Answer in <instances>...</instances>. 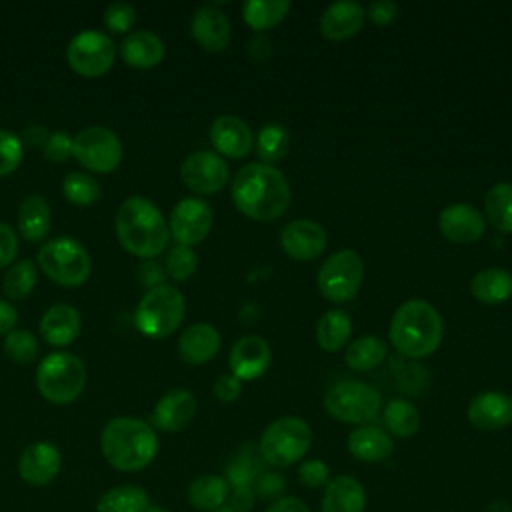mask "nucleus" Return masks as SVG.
<instances>
[{
	"mask_svg": "<svg viewBox=\"0 0 512 512\" xmlns=\"http://www.w3.org/2000/svg\"><path fill=\"white\" fill-rule=\"evenodd\" d=\"M140 278L144 284H148L150 288L154 286H160V280H162V270L158 264L154 262H146L142 268H140Z\"/></svg>",
	"mask_w": 512,
	"mask_h": 512,
	"instance_id": "nucleus-57",
	"label": "nucleus"
},
{
	"mask_svg": "<svg viewBox=\"0 0 512 512\" xmlns=\"http://www.w3.org/2000/svg\"><path fill=\"white\" fill-rule=\"evenodd\" d=\"M36 286V266L32 260H20L8 268L2 278V290L10 300L26 298Z\"/></svg>",
	"mask_w": 512,
	"mask_h": 512,
	"instance_id": "nucleus-40",
	"label": "nucleus"
},
{
	"mask_svg": "<svg viewBox=\"0 0 512 512\" xmlns=\"http://www.w3.org/2000/svg\"><path fill=\"white\" fill-rule=\"evenodd\" d=\"M212 220L214 216L208 202L200 198H184L172 208L168 220L170 236H174L180 246L192 248L210 234Z\"/></svg>",
	"mask_w": 512,
	"mask_h": 512,
	"instance_id": "nucleus-13",
	"label": "nucleus"
},
{
	"mask_svg": "<svg viewBox=\"0 0 512 512\" xmlns=\"http://www.w3.org/2000/svg\"><path fill=\"white\" fill-rule=\"evenodd\" d=\"M384 422H386V428L394 436L408 438V436H414L420 430L422 418H420V412L416 410L414 404H410L404 398H396V400H390L386 404Z\"/></svg>",
	"mask_w": 512,
	"mask_h": 512,
	"instance_id": "nucleus-39",
	"label": "nucleus"
},
{
	"mask_svg": "<svg viewBox=\"0 0 512 512\" xmlns=\"http://www.w3.org/2000/svg\"><path fill=\"white\" fill-rule=\"evenodd\" d=\"M120 138L106 126H86L72 136V158L90 172L108 174L122 162Z\"/></svg>",
	"mask_w": 512,
	"mask_h": 512,
	"instance_id": "nucleus-11",
	"label": "nucleus"
},
{
	"mask_svg": "<svg viewBox=\"0 0 512 512\" xmlns=\"http://www.w3.org/2000/svg\"><path fill=\"white\" fill-rule=\"evenodd\" d=\"M22 154H24V146L20 138L0 128V176H8L20 166Z\"/></svg>",
	"mask_w": 512,
	"mask_h": 512,
	"instance_id": "nucleus-44",
	"label": "nucleus"
},
{
	"mask_svg": "<svg viewBox=\"0 0 512 512\" xmlns=\"http://www.w3.org/2000/svg\"><path fill=\"white\" fill-rule=\"evenodd\" d=\"M220 350V332L206 322L188 326L178 340V354L186 364H204Z\"/></svg>",
	"mask_w": 512,
	"mask_h": 512,
	"instance_id": "nucleus-24",
	"label": "nucleus"
},
{
	"mask_svg": "<svg viewBox=\"0 0 512 512\" xmlns=\"http://www.w3.org/2000/svg\"><path fill=\"white\" fill-rule=\"evenodd\" d=\"M114 228L122 248L144 260L158 256L170 240V228L162 212L142 196H130L118 206Z\"/></svg>",
	"mask_w": 512,
	"mask_h": 512,
	"instance_id": "nucleus-2",
	"label": "nucleus"
},
{
	"mask_svg": "<svg viewBox=\"0 0 512 512\" xmlns=\"http://www.w3.org/2000/svg\"><path fill=\"white\" fill-rule=\"evenodd\" d=\"M256 502L254 490L252 488H230V496H228V506H232L238 512H250L252 506Z\"/></svg>",
	"mask_w": 512,
	"mask_h": 512,
	"instance_id": "nucleus-52",
	"label": "nucleus"
},
{
	"mask_svg": "<svg viewBox=\"0 0 512 512\" xmlns=\"http://www.w3.org/2000/svg\"><path fill=\"white\" fill-rule=\"evenodd\" d=\"M146 512H170V510H166V508H158V506H150Z\"/></svg>",
	"mask_w": 512,
	"mask_h": 512,
	"instance_id": "nucleus-59",
	"label": "nucleus"
},
{
	"mask_svg": "<svg viewBox=\"0 0 512 512\" xmlns=\"http://www.w3.org/2000/svg\"><path fill=\"white\" fill-rule=\"evenodd\" d=\"M186 314V302L178 288L160 284L150 288L134 310V324L148 338L170 336Z\"/></svg>",
	"mask_w": 512,
	"mask_h": 512,
	"instance_id": "nucleus-5",
	"label": "nucleus"
},
{
	"mask_svg": "<svg viewBox=\"0 0 512 512\" xmlns=\"http://www.w3.org/2000/svg\"><path fill=\"white\" fill-rule=\"evenodd\" d=\"M18 230L24 240L40 242L50 232L52 212L48 202L40 194H30L18 208Z\"/></svg>",
	"mask_w": 512,
	"mask_h": 512,
	"instance_id": "nucleus-30",
	"label": "nucleus"
},
{
	"mask_svg": "<svg viewBox=\"0 0 512 512\" xmlns=\"http://www.w3.org/2000/svg\"><path fill=\"white\" fill-rule=\"evenodd\" d=\"M366 18L374 24H380V26H386V24H392L396 18H398V6L390 0H378V2H372L366 10Z\"/></svg>",
	"mask_w": 512,
	"mask_h": 512,
	"instance_id": "nucleus-50",
	"label": "nucleus"
},
{
	"mask_svg": "<svg viewBox=\"0 0 512 512\" xmlns=\"http://www.w3.org/2000/svg\"><path fill=\"white\" fill-rule=\"evenodd\" d=\"M280 244L284 252L294 260H314L326 250L328 236L318 222L302 218L284 226Z\"/></svg>",
	"mask_w": 512,
	"mask_h": 512,
	"instance_id": "nucleus-18",
	"label": "nucleus"
},
{
	"mask_svg": "<svg viewBox=\"0 0 512 512\" xmlns=\"http://www.w3.org/2000/svg\"><path fill=\"white\" fill-rule=\"evenodd\" d=\"M352 334L350 316L344 310H328L316 324V340L322 350L338 352L344 348Z\"/></svg>",
	"mask_w": 512,
	"mask_h": 512,
	"instance_id": "nucleus-32",
	"label": "nucleus"
},
{
	"mask_svg": "<svg viewBox=\"0 0 512 512\" xmlns=\"http://www.w3.org/2000/svg\"><path fill=\"white\" fill-rule=\"evenodd\" d=\"M272 360L270 346L260 336H242L230 348L228 364L232 374L238 380H256L260 378Z\"/></svg>",
	"mask_w": 512,
	"mask_h": 512,
	"instance_id": "nucleus-19",
	"label": "nucleus"
},
{
	"mask_svg": "<svg viewBox=\"0 0 512 512\" xmlns=\"http://www.w3.org/2000/svg\"><path fill=\"white\" fill-rule=\"evenodd\" d=\"M42 154L52 162H64L72 156V136L66 132H52L42 148Z\"/></svg>",
	"mask_w": 512,
	"mask_h": 512,
	"instance_id": "nucleus-48",
	"label": "nucleus"
},
{
	"mask_svg": "<svg viewBox=\"0 0 512 512\" xmlns=\"http://www.w3.org/2000/svg\"><path fill=\"white\" fill-rule=\"evenodd\" d=\"M366 492L364 486L348 474H340L324 486L322 512H364Z\"/></svg>",
	"mask_w": 512,
	"mask_h": 512,
	"instance_id": "nucleus-25",
	"label": "nucleus"
},
{
	"mask_svg": "<svg viewBox=\"0 0 512 512\" xmlns=\"http://www.w3.org/2000/svg\"><path fill=\"white\" fill-rule=\"evenodd\" d=\"M196 264H198V260H196L194 250L188 248V246H180V244L174 246V248L168 252L166 262H164L168 276H170L172 280H176V282L188 280V278L194 274Z\"/></svg>",
	"mask_w": 512,
	"mask_h": 512,
	"instance_id": "nucleus-43",
	"label": "nucleus"
},
{
	"mask_svg": "<svg viewBox=\"0 0 512 512\" xmlns=\"http://www.w3.org/2000/svg\"><path fill=\"white\" fill-rule=\"evenodd\" d=\"M232 202L248 218L270 222L290 206V186L284 174L270 164L250 162L232 180Z\"/></svg>",
	"mask_w": 512,
	"mask_h": 512,
	"instance_id": "nucleus-1",
	"label": "nucleus"
},
{
	"mask_svg": "<svg viewBox=\"0 0 512 512\" xmlns=\"http://www.w3.org/2000/svg\"><path fill=\"white\" fill-rule=\"evenodd\" d=\"M270 52H272V42H270V38H268L266 34H262V32H258V34L250 40V44H248V54H250V58L256 60V62L266 60V58L270 56Z\"/></svg>",
	"mask_w": 512,
	"mask_h": 512,
	"instance_id": "nucleus-53",
	"label": "nucleus"
},
{
	"mask_svg": "<svg viewBox=\"0 0 512 512\" xmlns=\"http://www.w3.org/2000/svg\"><path fill=\"white\" fill-rule=\"evenodd\" d=\"M16 320H18L16 308L10 302L0 300V336L12 332L16 326Z\"/></svg>",
	"mask_w": 512,
	"mask_h": 512,
	"instance_id": "nucleus-56",
	"label": "nucleus"
},
{
	"mask_svg": "<svg viewBox=\"0 0 512 512\" xmlns=\"http://www.w3.org/2000/svg\"><path fill=\"white\" fill-rule=\"evenodd\" d=\"M48 136H50V132H48L44 126H40V124H30V126L24 128V132H22V136H20V142L42 150L44 144H46V140H48Z\"/></svg>",
	"mask_w": 512,
	"mask_h": 512,
	"instance_id": "nucleus-54",
	"label": "nucleus"
},
{
	"mask_svg": "<svg viewBox=\"0 0 512 512\" xmlns=\"http://www.w3.org/2000/svg\"><path fill=\"white\" fill-rule=\"evenodd\" d=\"M466 416L478 430H502L512 424V396L498 390L480 392L470 400Z\"/></svg>",
	"mask_w": 512,
	"mask_h": 512,
	"instance_id": "nucleus-17",
	"label": "nucleus"
},
{
	"mask_svg": "<svg viewBox=\"0 0 512 512\" xmlns=\"http://www.w3.org/2000/svg\"><path fill=\"white\" fill-rule=\"evenodd\" d=\"M36 386L48 402L72 404L86 386L84 362L70 352H52L36 370Z\"/></svg>",
	"mask_w": 512,
	"mask_h": 512,
	"instance_id": "nucleus-7",
	"label": "nucleus"
},
{
	"mask_svg": "<svg viewBox=\"0 0 512 512\" xmlns=\"http://www.w3.org/2000/svg\"><path fill=\"white\" fill-rule=\"evenodd\" d=\"M116 56V46L112 38L98 30H82L78 32L66 48V60L70 68L84 76V78H96L106 74Z\"/></svg>",
	"mask_w": 512,
	"mask_h": 512,
	"instance_id": "nucleus-12",
	"label": "nucleus"
},
{
	"mask_svg": "<svg viewBox=\"0 0 512 512\" xmlns=\"http://www.w3.org/2000/svg\"><path fill=\"white\" fill-rule=\"evenodd\" d=\"M196 396L190 390L176 388L166 392L154 406L152 424L162 432H178L196 416Z\"/></svg>",
	"mask_w": 512,
	"mask_h": 512,
	"instance_id": "nucleus-20",
	"label": "nucleus"
},
{
	"mask_svg": "<svg viewBox=\"0 0 512 512\" xmlns=\"http://www.w3.org/2000/svg\"><path fill=\"white\" fill-rule=\"evenodd\" d=\"M484 212L488 222L500 232H512V184H494L484 196Z\"/></svg>",
	"mask_w": 512,
	"mask_h": 512,
	"instance_id": "nucleus-37",
	"label": "nucleus"
},
{
	"mask_svg": "<svg viewBox=\"0 0 512 512\" xmlns=\"http://www.w3.org/2000/svg\"><path fill=\"white\" fill-rule=\"evenodd\" d=\"M122 60L138 70H150L164 58V42L150 30L130 32L120 44Z\"/></svg>",
	"mask_w": 512,
	"mask_h": 512,
	"instance_id": "nucleus-27",
	"label": "nucleus"
},
{
	"mask_svg": "<svg viewBox=\"0 0 512 512\" xmlns=\"http://www.w3.org/2000/svg\"><path fill=\"white\" fill-rule=\"evenodd\" d=\"M62 468L60 448L52 442H32L18 458V474L30 486L50 484Z\"/></svg>",
	"mask_w": 512,
	"mask_h": 512,
	"instance_id": "nucleus-15",
	"label": "nucleus"
},
{
	"mask_svg": "<svg viewBox=\"0 0 512 512\" xmlns=\"http://www.w3.org/2000/svg\"><path fill=\"white\" fill-rule=\"evenodd\" d=\"M214 512H238V510H234L232 506H228V504H224V506H220L218 510H214Z\"/></svg>",
	"mask_w": 512,
	"mask_h": 512,
	"instance_id": "nucleus-58",
	"label": "nucleus"
},
{
	"mask_svg": "<svg viewBox=\"0 0 512 512\" xmlns=\"http://www.w3.org/2000/svg\"><path fill=\"white\" fill-rule=\"evenodd\" d=\"M136 22V8L128 2H112L104 10V26L108 32L124 34Z\"/></svg>",
	"mask_w": 512,
	"mask_h": 512,
	"instance_id": "nucleus-45",
	"label": "nucleus"
},
{
	"mask_svg": "<svg viewBox=\"0 0 512 512\" xmlns=\"http://www.w3.org/2000/svg\"><path fill=\"white\" fill-rule=\"evenodd\" d=\"M298 480L306 488H324L328 484V480H330V470H328V466L322 460L310 458V460H304L300 464Z\"/></svg>",
	"mask_w": 512,
	"mask_h": 512,
	"instance_id": "nucleus-46",
	"label": "nucleus"
},
{
	"mask_svg": "<svg viewBox=\"0 0 512 512\" xmlns=\"http://www.w3.org/2000/svg\"><path fill=\"white\" fill-rule=\"evenodd\" d=\"M364 278V262L362 256L344 248L334 252L318 270V290L320 294L336 304L352 300Z\"/></svg>",
	"mask_w": 512,
	"mask_h": 512,
	"instance_id": "nucleus-10",
	"label": "nucleus"
},
{
	"mask_svg": "<svg viewBox=\"0 0 512 512\" xmlns=\"http://www.w3.org/2000/svg\"><path fill=\"white\" fill-rule=\"evenodd\" d=\"M40 270L56 284L66 288L82 286L92 270L88 250L72 236H58L42 244L36 254Z\"/></svg>",
	"mask_w": 512,
	"mask_h": 512,
	"instance_id": "nucleus-6",
	"label": "nucleus"
},
{
	"mask_svg": "<svg viewBox=\"0 0 512 512\" xmlns=\"http://www.w3.org/2000/svg\"><path fill=\"white\" fill-rule=\"evenodd\" d=\"M254 496L262 500H272L280 498V494L286 490V478L278 472H262L254 484H252Z\"/></svg>",
	"mask_w": 512,
	"mask_h": 512,
	"instance_id": "nucleus-47",
	"label": "nucleus"
},
{
	"mask_svg": "<svg viewBox=\"0 0 512 512\" xmlns=\"http://www.w3.org/2000/svg\"><path fill=\"white\" fill-rule=\"evenodd\" d=\"M470 292L482 304H502L512 296V272L498 266L482 268L474 274L470 282Z\"/></svg>",
	"mask_w": 512,
	"mask_h": 512,
	"instance_id": "nucleus-29",
	"label": "nucleus"
},
{
	"mask_svg": "<svg viewBox=\"0 0 512 512\" xmlns=\"http://www.w3.org/2000/svg\"><path fill=\"white\" fill-rule=\"evenodd\" d=\"M442 236L454 244H474L486 230L484 216L470 204H450L438 216Z\"/></svg>",
	"mask_w": 512,
	"mask_h": 512,
	"instance_id": "nucleus-16",
	"label": "nucleus"
},
{
	"mask_svg": "<svg viewBox=\"0 0 512 512\" xmlns=\"http://www.w3.org/2000/svg\"><path fill=\"white\" fill-rule=\"evenodd\" d=\"M192 38L208 52H220L232 38V26L228 16L216 6H202L194 12L190 22Z\"/></svg>",
	"mask_w": 512,
	"mask_h": 512,
	"instance_id": "nucleus-22",
	"label": "nucleus"
},
{
	"mask_svg": "<svg viewBox=\"0 0 512 512\" xmlns=\"http://www.w3.org/2000/svg\"><path fill=\"white\" fill-rule=\"evenodd\" d=\"M210 142L218 156L244 158L252 150V132L242 118L224 114L212 122Z\"/></svg>",
	"mask_w": 512,
	"mask_h": 512,
	"instance_id": "nucleus-21",
	"label": "nucleus"
},
{
	"mask_svg": "<svg viewBox=\"0 0 512 512\" xmlns=\"http://www.w3.org/2000/svg\"><path fill=\"white\" fill-rule=\"evenodd\" d=\"M382 406L380 392L360 380H344L328 388L324 394L326 412L346 424L372 422Z\"/></svg>",
	"mask_w": 512,
	"mask_h": 512,
	"instance_id": "nucleus-9",
	"label": "nucleus"
},
{
	"mask_svg": "<svg viewBox=\"0 0 512 512\" xmlns=\"http://www.w3.org/2000/svg\"><path fill=\"white\" fill-rule=\"evenodd\" d=\"M242 392V380H238L234 374H224L214 382V396L220 402H234Z\"/></svg>",
	"mask_w": 512,
	"mask_h": 512,
	"instance_id": "nucleus-51",
	"label": "nucleus"
},
{
	"mask_svg": "<svg viewBox=\"0 0 512 512\" xmlns=\"http://www.w3.org/2000/svg\"><path fill=\"white\" fill-rule=\"evenodd\" d=\"M346 446L350 454L362 462H382L394 452V442L378 426H358L348 434Z\"/></svg>",
	"mask_w": 512,
	"mask_h": 512,
	"instance_id": "nucleus-28",
	"label": "nucleus"
},
{
	"mask_svg": "<svg viewBox=\"0 0 512 512\" xmlns=\"http://www.w3.org/2000/svg\"><path fill=\"white\" fill-rule=\"evenodd\" d=\"M444 324L438 310L420 298L406 300L390 320V342L408 358H424L436 352L442 342Z\"/></svg>",
	"mask_w": 512,
	"mask_h": 512,
	"instance_id": "nucleus-4",
	"label": "nucleus"
},
{
	"mask_svg": "<svg viewBox=\"0 0 512 512\" xmlns=\"http://www.w3.org/2000/svg\"><path fill=\"white\" fill-rule=\"evenodd\" d=\"M80 312L70 304L50 306L40 320V334L52 346H68L80 334Z\"/></svg>",
	"mask_w": 512,
	"mask_h": 512,
	"instance_id": "nucleus-26",
	"label": "nucleus"
},
{
	"mask_svg": "<svg viewBox=\"0 0 512 512\" xmlns=\"http://www.w3.org/2000/svg\"><path fill=\"white\" fill-rule=\"evenodd\" d=\"M228 496H230V484L226 482L224 476H218V474H202L194 478L186 490L188 502L194 508L206 510V512H214L220 506H224L228 502Z\"/></svg>",
	"mask_w": 512,
	"mask_h": 512,
	"instance_id": "nucleus-31",
	"label": "nucleus"
},
{
	"mask_svg": "<svg viewBox=\"0 0 512 512\" xmlns=\"http://www.w3.org/2000/svg\"><path fill=\"white\" fill-rule=\"evenodd\" d=\"M148 508V494L136 484L110 488L96 504V512H146Z\"/></svg>",
	"mask_w": 512,
	"mask_h": 512,
	"instance_id": "nucleus-34",
	"label": "nucleus"
},
{
	"mask_svg": "<svg viewBox=\"0 0 512 512\" xmlns=\"http://www.w3.org/2000/svg\"><path fill=\"white\" fill-rule=\"evenodd\" d=\"M266 512H310V508L304 504V500L294 498V496H286V498H278L274 500Z\"/></svg>",
	"mask_w": 512,
	"mask_h": 512,
	"instance_id": "nucleus-55",
	"label": "nucleus"
},
{
	"mask_svg": "<svg viewBox=\"0 0 512 512\" xmlns=\"http://www.w3.org/2000/svg\"><path fill=\"white\" fill-rule=\"evenodd\" d=\"M290 6L288 0H248L242 6V18L252 30L266 32L288 16Z\"/></svg>",
	"mask_w": 512,
	"mask_h": 512,
	"instance_id": "nucleus-33",
	"label": "nucleus"
},
{
	"mask_svg": "<svg viewBox=\"0 0 512 512\" xmlns=\"http://www.w3.org/2000/svg\"><path fill=\"white\" fill-rule=\"evenodd\" d=\"M366 20V10L354 0H340L330 4L320 18V32L328 40H348L356 36Z\"/></svg>",
	"mask_w": 512,
	"mask_h": 512,
	"instance_id": "nucleus-23",
	"label": "nucleus"
},
{
	"mask_svg": "<svg viewBox=\"0 0 512 512\" xmlns=\"http://www.w3.org/2000/svg\"><path fill=\"white\" fill-rule=\"evenodd\" d=\"M4 352L10 360H14L18 364H28L38 356L40 346L32 332L14 328L12 332H8L4 336Z\"/></svg>",
	"mask_w": 512,
	"mask_h": 512,
	"instance_id": "nucleus-42",
	"label": "nucleus"
},
{
	"mask_svg": "<svg viewBox=\"0 0 512 512\" xmlns=\"http://www.w3.org/2000/svg\"><path fill=\"white\" fill-rule=\"evenodd\" d=\"M312 446L310 426L296 416H284L266 426L260 436L258 452L264 462L276 468L296 464Z\"/></svg>",
	"mask_w": 512,
	"mask_h": 512,
	"instance_id": "nucleus-8",
	"label": "nucleus"
},
{
	"mask_svg": "<svg viewBox=\"0 0 512 512\" xmlns=\"http://www.w3.org/2000/svg\"><path fill=\"white\" fill-rule=\"evenodd\" d=\"M100 448L106 462L120 472H138L158 454V436L154 428L138 418L116 416L106 422Z\"/></svg>",
	"mask_w": 512,
	"mask_h": 512,
	"instance_id": "nucleus-3",
	"label": "nucleus"
},
{
	"mask_svg": "<svg viewBox=\"0 0 512 512\" xmlns=\"http://www.w3.org/2000/svg\"><path fill=\"white\" fill-rule=\"evenodd\" d=\"M228 164L222 156L210 150L190 154L180 166L182 182L198 194H216L228 182Z\"/></svg>",
	"mask_w": 512,
	"mask_h": 512,
	"instance_id": "nucleus-14",
	"label": "nucleus"
},
{
	"mask_svg": "<svg viewBox=\"0 0 512 512\" xmlns=\"http://www.w3.org/2000/svg\"><path fill=\"white\" fill-rule=\"evenodd\" d=\"M262 456L256 454L254 446H242L226 464V482L230 488H252L254 480L262 474Z\"/></svg>",
	"mask_w": 512,
	"mask_h": 512,
	"instance_id": "nucleus-35",
	"label": "nucleus"
},
{
	"mask_svg": "<svg viewBox=\"0 0 512 512\" xmlns=\"http://www.w3.org/2000/svg\"><path fill=\"white\" fill-rule=\"evenodd\" d=\"M62 194L76 206H90L102 196L100 184L86 172H70L62 182Z\"/></svg>",
	"mask_w": 512,
	"mask_h": 512,
	"instance_id": "nucleus-41",
	"label": "nucleus"
},
{
	"mask_svg": "<svg viewBox=\"0 0 512 512\" xmlns=\"http://www.w3.org/2000/svg\"><path fill=\"white\" fill-rule=\"evenodd\" d=\"M386 352H388V348H386L384 340H380L378 336L366 334V336H360L358 340H354L346 348L344 360L352 370L366 372V370L380 366L382 360L386 358Z\"/></svg>",
	"mask_w": 512,
	"mask_h": 512,
	"instance_id": "nucleus-36",
	"label": "nucleus"
},
{
	"mask_svg": "<svg viewBox=\"0 0 512 512\" xmlns=\"http://www.w3.org/2000/svg\"><path fill=\"white\" fill-rule=\"evenodd\" d=\"M290 148V132L280 122H270L260 128L256 138V152L262 164H274L288 154Z\"/></svg>",
	"mask_w": 512,
	"mask_h": 512,
	"instance_id": "nucleus-38",
	"label": "nucleus"
},
{
	"mask_svg": "<svg viewBox=\"0 0 512 512\" xmlns=\"http://www.w3.org/2000/svg\"><path fill=\"white\" fill-rule=\"evenodd\" d=\"M16 254H18L16 232L6 222H0V268L10 266Z\"/></svg>",
	"mask_w": 512,
	"mask_h": 512,
	"instance_id": "nucleus-49",
	"label": "nucleus"
}]
</instances>
